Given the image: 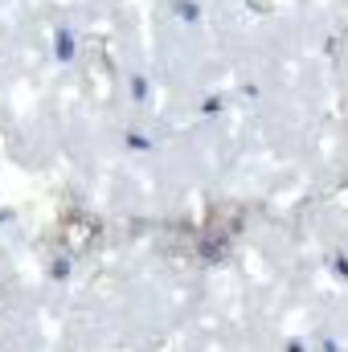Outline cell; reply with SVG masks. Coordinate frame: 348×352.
Segmentation results:
<instances>
[{
	"label": "cell",
	"instance_id": "52a82bcc",
	"mask_svg": "<svg viewBox=\"0 0 348 352\" xmlns=\"http://www.w3.org/2000/svg\"><path fill=\"white\" fill-rule=\"evenodd\" d=\"M328 270H332V278L348 283V250H332L328 254Z\"/></svg>",
	"mask_w": 348,
	"mask_h": 352
},
{
	"label": "cell",
	"instance_id": "6da1fadb",
	"mask_svg": "<svg viewBox=\"0 0 348 352\" xmlns=\"http://www.w3.org/2000/svg\"><path fill=\"white\" fill-rule=\"evenodd\" d=\"M50 50H54V62L58 66H74L78 62V33L62 21V25H54V33H50Z\"/></svg>",
	"mask_w": 348,
	"mask_h": 352
},
{
	"label": "cell",
	"instance_id": "7a4b0ae2",
	"mask_svg": "<svg viewBox=\"0 0 348 352\" xmlns=\"http://www.w3.org/2000/svg\"><path fill=\"white\" fill-rule=\"evenodd\" d=\"M127 94H131V107H148L152 102V78H148V70H131L127 74Z\"/></svg>",
	"mask_w": 348,
	"mask_h": 352
},
{
	"label": "cell",
	"instance_id": "8992f818",
	"mask_svg": "<svg viewBox=\"0 0 348 352\" xmlns=\"http://www.w3.org/2000/svg\"><path fill=\"white\" fill-rule=\"evenodd\" d=\"M197 111H201L205 119H213V115H221V111H226V94H201V102H197Z\"/></svg>",
	"mask_w": 348,
	"mask_h": 352
},
{
	"label": "cell",
	"instance_id": "3957f363",
	"mask_svg": "<svg viewBox=\"0 0 348 352\" xmlns=\"http://www.w3.org/2000/svg\"><path fill=\"white\" fill-rule=\"evenodd\" d=\"M173 16L184 25V29H197V25L205 21V12H201V0H173Z\"/></svg>",
	"mask_w": 348,
	"mask_h": 352
},
{
	"label": "cell",
	"instance_id": "277c9868",
	"mask_svg": "<svg viewBox=\"0 0 348 352\" xmlns=\"http://www.w3.org/2000/svg\"><path fill=\"white\" fill-rule=\"evenodd\" d=\"M123 148H127L131 156H148V152L156 148V140H152L148 131H140V127H127V131H123Z\"/></svg>",
	"mask_w": 348,
	"mask_h": 352
},
{
	"label": "cell",
	"instance_id": "5b68a950",
	"mask_svg": "<svg viewBox=\"0 0 348 352\" xmlns=\"http://www.w3.org/2000/svg\"><path fill=\"white\" fill-rule=\"evenodd\" d=\"M70 274H74V258L70 254L50 258V283H70Z\"/></svg>",
	"mask_w": 348,
	"mask_h": 352
}]
</instances>
